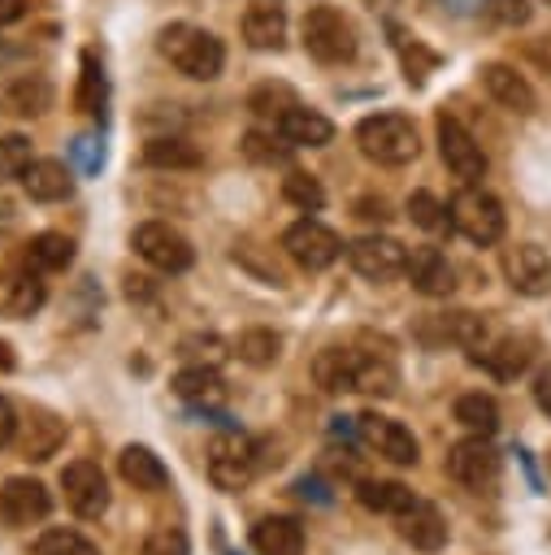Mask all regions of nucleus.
Here are the masks:
<instances>
[{"instance_id":"nucleus-13","label":"nucleus","mask_w":551,"mask_h":555,"mask_svg":"<svg viewBox=\"0 0 551 555\" xmlns=\"http://www.w3.org/2000/svg\"><path fill=\"white\" fill-rule=\"evenodd\" d=\"M48 507H52V499H48L43 481H35V477H9V481L0 486V520H4L9 529L39 525V520L48 516Z\"/></svg>"},{"instance_id":"nucleus-38","label":"nucleus","mask_w":551,"mask_h":555,"mask_svg":"<svg viewBox=\"0 0 551 555\" xmlns=\"http://www.w3.org/2000/svg\"><path fill=\"white\" fill-rule=\"evenodd\" d=\"M26 165H30V139H22V134H4V139H0V182L22 178Z\"/></svg>"},{"instance_id":"nucleus-23","label":"nucleus","mask_w":551,"mask_h":555,"mask_svg":"<svg viewBox=\"0 0 551 555\" xmlns=\"http://www.w3.org/2000/svg\"><path fill=\"white\" fill-rule=\"evenodd\" d=\"M256 555H304V529L291 516H265L252 525Z\"/></svg>"},{"instance_id":"nucleus-46","label":"nucleus","mask_w":551,"mask_h":555,"mask_svg":"<svg viewBox=\"0 0 551 555\" xmlns=\"http://www.w3.org/2000/svg\"><path fill=\"white\" fill-rule=\"evenodd\" d=\"M26 13V0H0V26H9V22H17Z\"/></svg>"},{"instance_id":"nucleus-9","label":"nucleus","mask_w":551,"mask_h":555,"mask_svg":"<svg viewBox=\"0 0 551 555\" xmlns=\"http://www.w3.org/2000/svg\"><path fill=\"white\" fill-rule=\"evenodd\" d=\"M347 260H351V269H356L360 278H369V282H390V278L403 273L408 247L395 243V238H386V234H364V238H356V243L347 247Z\"/></svg>"},{"instance_id":"nucleus-1","label":"nucleus","mask_w":551,"mask_h":555,"mask_svg":"<svg viewBox=\"0 0 551 555\" xmlns=\"http://www.w3.org/2000/svg\"><path fill=\"white\" fill-rule=\"evenodd\" d=\"M161 56H165L178 74H187V78H195V82L217 78L221 65H226L221 39H217L213 30H204V26H191V22H174V26L161 30Z\"/></svg>"},{"instance_id":"nucleus-40","label":"nucleus","mask_w":551,"mask_h":555,"mask_svg":"<svg viewBox=\"0 0 551 555\" xmlns=\"http://www.w3.org/2000/svg\"><path fill=\"white\" fill-rule=\"evenodd\" d=\"M243 152L252 156V160H260V165H282L286 160V152H291V143L278 134H260V130H252L247 139H243Z\"/></svg>"},{"instance_id":"nucleus-39","label":"nucleus","mask_w":551,"mask_h":555,"mask_svg":"<svg viewBox=\"0 0 551 555\" xmlns=\"http://www.w3.org/2000/svg\"><path fill=\"white\" fill-rule=\"evenodd\" d=\"M408 217H412V225H421V230H443L447 225V208L430 195V191H412L408 195Z\"/></svg>"},{"instance_id":"nucleus-2","label":"nucleus","mask_w":551,"mask_h":555,"mask_svg":"<svg viewBox=\"0 0 551 555\" xmlns=\"http://www.w3.org/2000/svg\"><path fill=\"white\" fill-rule=\"evenodd\" d=\"M356 143L369 160L377 165H408L417 160L421 143H417V126L403 113H373L356 126Z\"/></svg>"},{"instance_id":"nucleus-43","label":"nucleus","mask_w":551,"mask_h":555,"mask_svg":"<svg viewBox=\"0 0 551 555\" xmlns=\"http://www.w3.org/2000/svg\"><path fill=\"white\" fill-rule=\"evenodd\" d=\"M490 9H495V17H499V22H508V26L529 22V4H525V0H495Z\"/></svg>"},{"instance_id":"nucleus-3","label":"nucleus","mask_w":551,"mask_h":555,"mask_svg":"<svg viewBox=\"0 0 551 555\" xmlns=\"http://www.w3.org/2000/svg\"><path fill=\"white\" fill-rule=\"evenodd\" d=\"M447 221H451L456 234H464V238L477 243V247H490V243L503 238V204H499L490 191H482L477 182H464V186L451 195Z\"/></svg>"},{"instance_id":"nucleus-48","label":"nucleus","mask_w":551,"mask_h":555,"mask_svg":"<svg viewBox=\"0 0 551 555\" xmlns=\"http://www.w3.org/2000/svg\"><path fill=\"white\" fill-rule=\"evenodd\" d=\"M9 369H13V347L0 343V373H9Z\"/></svg>"},{"instance_id":"nucleus-36","label":"nucleus","mask_w":551,"mask_h":555,"mask_svg":"<svg viewBox=\"0 0 551 555\" xmlns=\"http://www.w3.org/2000/svg\"><path fill=\"white\" fill-rule=\"evenodd\" d=\"M4 100H9V108H13V113L35 117V113H43V108H48L52 91H48V82H39V78H22V82H13V87L4 91Z\"/></svg>"},{"instance_id":"nucleus-8","label":"nucleus","mask_w":551,"mask_h":555,"mask_svg":"<svg viewBox=\"0 0 551 555\" xmlns=\"http://www.w3.org/2000/svg\"><path fill=\"white\" fill-rule=\"evenodd\" d=\"M256 473V455H252V442L239 438V434H217L208 442V477L217 490H243Z\"/></svg>"},{"instance_id":"nucleus-6","label":"nucleus","mask_w":551,"mask_h":555,"mask_svg":"<svg viewBox=\"0 0 551 555\" xmlns=\"http://www.w3.org/2000/svg\"><path fill=\"white\" fill-rule=\"evenodd\" d=\"M61 490H65L69 512L82 516V520H95V516H104V507H108V477H104V468H100L95 460H74V464H65Z\"/></svg>"},{"instance_id":"nucleus-17","label":"nucleus","mask_w":551,"mask_h":555,"mask_svg":"<svg viewBox=\"0 0 551 555\" xmlns=\"http://www.w3.org/2000/svg\"><path fill=\"white\" fill-rule=\"evenodd\" d=\"M43 299H48V291H43V282H39V269H4L0 273V317H30V312H39L43 308Z\"/></svg>"},{"instance_id":"nucleus-20","label":"nucleus","mask_w":551,"mask_h":555,"mask_svg":"<svg viewBox=\"0 0 551 555\" xmlns=\"http://www.w3.org/2000/svg\"><path fill=\"white\" fill-rule=\"evenodd\" d=\"M273 126L291 147H325L334 139V121L317 108H304V104H291Z\"/></svg>"},{"instance_id":"nucleus-21","label":"nucleus","mask_w":551,"mask_h":555,"mask_svg":"<svg viewBox=\"0 0 551 555\" xmlns=\"http://www.w3.org/2000/svg\"><path fill=\"white\" fill-rule=\"evenodd\" d=\"M529 356H534V351H529L525 338H516V334H499V338H486V343L473 351V364H482L486 373H495L499 382H508V377L525 373Z\"/></svg>"},{"instance_id":"nucleus-16","label":"nucleus","mask_w":551,"mask_h":555,"mask_svg":"<svg viewBox=\"0 0 551 555\" xmlns=\"http://www.w3.org/2000/svg\"><path fill=\"white\" fill-rule=\"evenodd\" d=\"M403 273H408V282H412L421 295H430V299H443V295L456 291V269H451V260H447L438 247H412Z\"/></svg>"},{"instance_id":"nucleus-34","label":"nucleus","mask_w":551,"mask_h":555,"mask_svg":"<svg viewBox=\"0 0 551 555\" xmlns=\"http://www.w3.org/2000/svg\"><path fill=\"white\" fill-rule=\"evenodd\" d=\"M104 95H108V87H104V69H100L95 52H82V82H78V108H82V113H91V117H100V113H104Z\"/></svg>"},{"instance_id":"nucleus-27","label":"nucleus","mask_w":551,"mask_h":555,"mask_svg":"<svg viewBox=\"0 0 551 555\" xmlns=\"http://www.w3.org/2000/svg\"><path fill=\"white\" fill-rule=\"evenodd\" d=\"M395 386H399V373H395V364H390L386 356H360V351H356V369H351V390L386 399V395H395Z\"/></svg>"},{"instance_id":"nucleus-10","label":"nucleus","mask_w":551,"mask_h":555,"mask_svg":"<svg viewBox=\"0 0 551 555\" xmlns=\"http://www.w3.org/2000/svg\"><path fill=\"white\" fill-rule=\"evenodd\" d=\"M438 152H443V165L456 178H464V182H482L486 178V152L456 117H438Z\"/></svg>"},{"instance_id":"nucleus-19","label":"nucleus","mask_w":551,"mask_h":555,"mask_svg":"<svg viewBox=\"0 0 551 555\" xmlns=\"http://www.w3.org/2000/svg\"><path fill=\"white\" fill-rule=\"evenodd\" d=\"M243 39L252 43V48H260V52H278L282 43H286V13H282V4L278 0H256V4H247V13H243Z\"/></svg>"},{"instance_id":"nucleus-24","label":"nucleus","mask_w":551,"mask_h":555,"mask_svg":"<svg viewBox=\"0 0 551 555\" xmlns=\"http://www.w3.org/2000/svg\"><path fill=\"white\" fill-rule=\"evenodd\" d=\"M117 468H121V477H126L134 490H165V486H169V468L161 464V455H156L152 447H139V442L121 447Z\"/></svg>"},{"instance_id":"nucleus-33","label":"nucleus","mask_w":551,"mask_h":555,"mask_svg":"<svg viewBox=\"0 0 551 555\" xmlns=\"http://www.w3.org/2000/svg\"><path fill=\"white\" fill-rule=\"evenodd\" d=\"M234 356H239L243 364L265 369V364H273V360L282 356V338H278L273 330H243V334L234 338Z\"/></svg>"},{"instance_id":"nucleus-44","label":"nucleus","mask_w":551,"mask_h":555,"mask_svg":"<svg viewBox=\"0 0 551 555\" xmlns=\"http://www.w3.org/2000/svg\"><path fill=\"white\" fill-rule=\"evenodd\" d=\"M13 434H17V412H13V403L0 395V447H9Z\"/></svg>"},{"instance_id":"nucleus-37","label":"nucleus","mask_w":551,"mask_h":555,"mask_svg":"<svg viewBox=\"0 0 551 555\" xmlns=\"http://www.w3.org/2000/svg\"><path fill=\"white\" fill-rule=\"evenodd\" d=\"M282 195H286L295 208H304V212H317V208L325 204L321 182H317L312 173H299V169H291V173L282 178Z\"/></svg>"},{"instance_id":"nucleus-15","label":"nucleus","mask_w":551,"mask_h":555,"mask_svg":"<svg viewBox=\"0 0 551 555\" xmlns=\"http://www.w3.org/2000/svg\"><path fill=\"white\" fill-rule=\"evenodd\" d=\"M360 438H364L377 455H386L390 464H417V438H412V429L399 425V421H390V416L364 412V416H360Z\"/></svg>"},{"instance_id":"nucleus-5","label":"nucleus","mask_w":551,"mask_h":555,"mask_svg":"<svg viewBox=\"0 0 551 555\" xmlns=\"http://www.w3.org/2000/svg\"><path fill=\"white\" fill-rule=\"evenodd\" d=\"M130 243H134V251H139L152 269H161V273H182V269H191V260H195L191 238H187L182 230H174L169 221H143V225H134Z\"/></svg>"},{"instance_id":"nucleus-32","label":"nucleus","mask_w":551,"mask_h":555,"mask_svg":"<svg viewBox=\"0 0 551 555\" xmlns=\"http://www.w3.org/2000/svg\"><path fill=\"white\" fill-rule=\"evenodd\" d=\"M456 421H460L464 429H473V434H495V425H499V403H495L490 395H482V390L460 395V399H456Z\"/></svg>"},{"instance_id":"nucleus-35","label":"nucleus","mask_w":551,"mask_h":555,"mask_svg":"<svg viewBox=\"0 0 551 555\" xmlns=\"http://www.w3.org/2000/svg\"><path fill=\"white\" fill-rule=\"evenodd\" d=\"M30 551H35V555H100V551H95L82 533H74V529H43Z\"/></svg>"},{"instance_id":"nucleus-30","label":"nucleus","mask_w":551,"mask_h":555,"mask_svg":"<svg viewBox=\"0 0 551 555\" xmlns=\"http://www.w3.org/2000/svg\"><path fill=\"white\" fill-rule=\"evenodd\" d=\"M174 390H178L182 399H191V403H217V399H226L221 373H217V369H204V364L182 369V373L174 377Z\"/></svg>"},{"instance_id":"nucleus-4","label":"nucleus","mask_w":551,"mask_h":555,"mask_svg":"<svg viewBox=\"0 0 551 555\" xmlns=\"http://www.w3.org/2000/svg\"><path fill=\"white\" fill-rule=\"evenodd\" d=\"M299 35H304L308 56H317L321 65H343V61L356 56V30L334 4H312L304 13Z\"/></svg>"},{"instance_id":"nucleus-12","label":"nucleus","mask_w":551,"mask_h":555,"mask_svg":"<svg viewBox=\"0 0 551 555\" xmlns=\"http://www.w3.org/2000/svg\"><path fill=\"white\" fill-rule=\"evenodd\" d=\"M447 473H451L460 486H469V490H486V486L499 477V451L486 442V434L464 438V442L451 447Z\"/></svg>"},{"instance_id":"nucleus-11","label":"nucleus","mask_w":551,"mask_h":555,"mask_svg":"<svg viewBox=\"0 0 551 555\" xmlns=\"http://www.w3.org/2000/svg\"><path fill=\"white\" fill-rule=\"evenodd\" d=\"M503 278L516 295H547L551 291V256L538 247V243H516L503 251Z\"/></svg>"},{"instance_id":"nucleus-28","label":"nucleus","mask_w":551,"mask_h":555,"mask_svg":"<svg viewBox=\"0 0 551 555\" xmlns=\"http://www.w3.org/2000/svg\"><path fill=\"white\" fill-rule=\"evenodd\" d=\"M356 499H360L369 512H386V516H399V512H408V507L417 503V494H412L403 481H373V477L356 481Z\"/></svg>"},{"instance_id":"nucleus-14","label":"nucleus","mask_w":551,"mask_h":555,"mask_svg":"<svg viewBox=\"0 0 551 555\" xmlns=\"http://www.w3.org/2000/svg\"><path fill=\"white\" fill-rule=\"evenodd\" d=\"M482 87H486V95H490L499 108H508V113L529 117V113L538 108V95H534V87L525 82V74H516V69L503 65V61L482 65Z\"/></svg>"},{"instance_id":"nucleus-18","label":"nucleus","mask_w":551,"mask_h":555,"mask_svg":"<svg viewBox=\"0 0 551 555\" xmlns=\"http://www.w3.org/2000/svg\"><path fill=\"white\" fill-rule=\"evenodd\" d=\"M17 425H22V429H17L13 438H17V451H22L26 460H48V455L61 447V438H65L61 416L48 412V408H30L26 421H17Z\"/></svg>"},{"instance_id":"nucleus-25","label":"nucleus","mask_w":551,"mask_h":555,"mask_svg":"<svg viewBox=\"0 0 551 555\" xmlns=\"http://www.w3.org/2000/svg\"><path fill=\"white\" fill-rule=\"evenodd\" d=\"M22 186H26L30 199L52 204V199H65L74 182H69V169L61 160H30L26 173H22Z\"/></svg>"},{"instance_id":"nucleus-7","label":"nucleus","mask_w":551,"mask_h":555,"mask_svg":"<svg viewBox=\"0 0 551 555\" xmlns=\"http://www.w3.org/2000/svg\"><path fill=\"white\" fill-rule=\"evenodd\" d=\"M282 247H286V256L299 264V269H308V273H317V269H330L334 260H338V251H343V243H338V234L330 230V225H321V221H295L286 234H282Z\"/></svg>"},{"instance_id":"nucleus-45","label":"nucleus","mask_w":551,"mask_h":555,"mask_svg":"<svg viewBox=\"0 0 551 555\" xmlns=\"http://www.w3.org/2000/svg\"><path fill=\"white\" fill-rule=\"evenodd\" d=\"M534 399H538V408L551 416V373H542V377H538V386H534Z\"/></svg>"},{"instance_id":"nucleus-22","label":"nucleus","mask_w":551,"mask_h":555,"mask_svg":"<svg viewBox=\"0 0 551 555\" xmlns=\"http://www.w3.org/2000/svg\"><path fill=\"white\" fill-rule=\"evenodd\" d=\"M399 520V533H403V542H412L417 551H443V542H447V520H443V512L434 507V503H412L408 512H399L395 516Z\"/></svg>"},{"instance_id":"nucleus-31","label":"nucleus","mask_w":551,"mask_h":555,"mask_svg":"<svg viewBox=\"0 0 551 555\" xmlns=\"http://www.w3.org/2000/svg\"><path fill=\"white\" fill-rule=\"evenodd\" d=\"M351 369H356V351H347V347H325L321 356H317V364H312V373H317V386L321 390H351Z\"/></svg>"},{"instance_id":"nucleus-47","label":"nucleus","mask_w":551,"mask_h":555,"mask_svg":"<svg viewBox=\"0 0 551 555\" xmlns=\"http://www.w3.org/2000/svg\"><path fill=\"white\" fill-rule=\"evenodd\" d=\"M443 9H451V13H477V9H486V0H443Z\"/></svg>"},{"instance_id":"nucleus-26","label":"nucleus","mask_w":551,"mask_h":555,"mask_svg":"<svg viewBox=\"0 0 551 555\" xmlns=\"http://www.w3.org/2000/svg\"><path fill=\"white\" fill-rule=\"evenodd\" d=\"M143 160L156 165V169H200L204 165V152L178 134H161V139H148L143 147Z\"/></svg>"},{"instance_id":"nucleus-41","label":"nucleus","mask_w":551,"mask_h":555,"mask_svg":"<svg viewBox=\"0 0 551 555\" xmlns=\"http://www.w3.org/2000/svg\"><path fill=\"white\" fill-rule=\"evenodd\" d=\"M139 555H187V533L178 525H161L143 538V551Z\"/></svg>"},{"instance_id":"nucleus-42","label":"nucleus","mask_w":551,"mask_h":555,"mask_svg":"<svg viewBox=\"0 0 551 555\" xmlns=\"http://www.w3.org/2000/svg\"><path fill=\"white\" fill-rule=\"evenodd\" d=\"M291 104H295V95H291L286 87H260V91L252 95V113H260V117H273V121H278V117H282Z\"/></svg>"},{"instance_id":"nucleus-29","label":"nucleus","mask_w":551,"mask_h":555,"mask_svg":"<svg viewBox=\"0 0 551 555\" xmlns=\"http://www.w3.org/2000/svg\"><path fill=\"white\" fill-rule=\"evenodd\" d=\"M69 260H74V243L65 234H56V230H43V234H35L26 243V264L39 269V273H61Z\"/></svg>"}]
</instances>
